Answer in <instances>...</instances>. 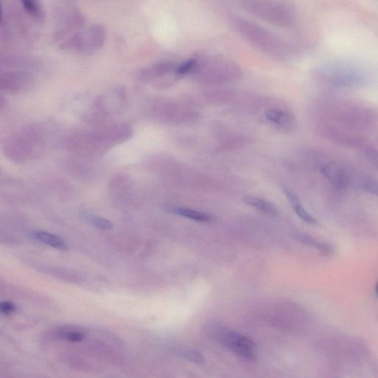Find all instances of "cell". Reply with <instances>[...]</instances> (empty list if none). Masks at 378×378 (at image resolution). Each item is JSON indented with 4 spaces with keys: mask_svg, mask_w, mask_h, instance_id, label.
I'll list each match as a JSON object with an SVG mask.
<instances>
[{
    "mask_svg": "<svg viewBox=\"0 0 378 378\" xmlns=\"http://www.w3.org/2000/svg\"><path fill=\"white\" fill-rule=\"evenodd\" d=\"M234 30L255 48L276 57H286L294 48L288 40L258 23L235 15L231 18Z\"/></svg>",
    "mask_w": 378,
    "mask_h": 378,
    "instance_id": "obj_1",
    "label": "cell"
},
{
    "mask_svg": "<svg viewBox=\"0 0 378 378\" xmlns=\"http://www.w3.org/2000/svg\"><path fill=\"white\" fill-rule=\"evenodd\" d=\"M33 237L49 247L59 251L69 248L66 241L59 236L45 231H36L33 233Z\"/></svg>",
    "mask_w": 378,
    "mask_h": 378,
    "instance_id": "obj_12",
    "label": "cell"
},
{
    "mask_svg": "<svg viewBox=\"0 0 378 378\" xmlns=\"http://www.w3.org/2000/svg\"><path fill=\"white\" fill-rule=\"evenodd\" d=\"M2 20V6L1 2H0V22H1Z\"/></svg>",
    "mask_w": 378,
    "mask_h": 378,
    "instance_id": "obj_23",
    "label": "cell"
},
{
    "mask_svg": "<svg viewBox=\"0 0 378 378\" xmlns=\"http://www.w3.org/2000/svg\"><path fill=\"white\" fill-rule=\"evenodd\" d=\"M197 63V58L189 59L178 65L176 66V70H175V73H176V74L178 76H185L190 74L196 71Z\"/></svg>",
    "mask_w": 378,
    "mask_h": 378,
    "instance_id": "obj_17",
    "label": "cell"
},
{
    "mask_svg": "<svg viewBox=\"0 0 378 378\" xmlns=\"http://www.w3.org/2000/svg\"><path fill=\"white\" fill-rule=\"evenodd\" d=\"M293 237L295 239V240L299 241L304 245L315 247L320 252L322 251L323 246H325V245H323L325 243L319 242L313 237L304 233L295 232L293 234Z\"/></svg>",
    "mask_w": 378,
    "mask_h": 378,
    "instance_id": "obj_16",
    "label": "cell"
},
{
    "mask_svg": "<svg viewBox=\"0 0 378 378\" xmlns=\"http://www.w3.org/2000/svg\"><path fill=\"white\" fill-rule=\"evenodd\" d=\"M87 220L94 227H97L102 230H111L113 227V223L99 216L89 214L86 216Z\"/></svg>",
    "mask_w": 378,
    "mask_h": 378,
    "instance_id": "obj_18",
    "label": "cell"
},
{
    "mask_svg": "<svg viewBox=\"0 0 378 378\" xmlns=\"http://www.w3.org/2000/svg\"><path fill=\"white\" fill-rule=\"evenodd\" d=\"M179 354L185 358L195 363H200L205 361L204 358L196 351L183 349L180 351Z\"/></svg>",
    "mask_w": 378,
    "mask_h": 378,
    "instance_id": "obj_19",
    "label": "cell"
},
{
    "mask_svg": "<svg viewBox=\"0 0 378 378\" xmlns=\"http://www.w3.org/2000/svg\"><path fill=\"white\" fill-rule=\"evenodd\" d=\"M270 123L281 129L290 130L295 125V119L289 113L276 109H270L265 113Z\"/></svg>",
    "mask_w": 378,
    "mask_h": 378,
    "instance_id": "obj_10",
    "label": "cell"
},
{
    "mask_svg": "<svg viewBox=\"0 0 378 378\" xmlns=\"http://www.w3.org/2000/svg\"><path fill=\"white\" fill-rule=\"evenodd\" d=\"M53 335L57 340L71 343L80 342L85 339L83 331L72 327L59 328L54 331Z\"/></svg>",
    "mask_w": 378,
    "mask_h": 378,
    "instance_id": "obj_13",
    "label": "cell"
},
{
    "mask_svg": "<svg viewBox=\"0 0 378 378\" xmlns=\"http://www.w3.org/2000/svg\"><path fill=\"white\" fill-rule=\"evenodd\" d=\"M220 341L237 355L248 360L256 357V345L248 337L232 331L223 330L218 335Z\"/></svg>",
    "mask_w": 378,
    "mask_h": 378,
    "instance_id": "obj_6",
    "label": "cell"
},
{
    "mask_svg": "<svg viewBox=\"0 0 378 378\" xmlns=\"http://www.w3.org/2000/svg\"><path fill=\"white\" fill-rule=\"evenodd\" d=\"M316 74L328 83L341 85H358L367 78V71L362 65L346 59L323 64L317 69Z\"/></svg>",
    "mask_w": 378,
    "mask_h": 378,
    "instance_id": "obj_4",
    "label": "cell"
},
{
    "mask_svg": "<svg viewBox=\"0 0 378 378\" xmlns=\"http://www.w3.org/2000/svg\"><path fill=\"white\" fill-rule=\"evenodd\" d=\"M252 16L279 27H290L296 20L293 6L285 0H237Z\"/></svg>",
    "mask_w": 378,
    "mask_h": 378,
    "instance_id": "obj_2",
    "label": "cell"
},
{
    "mask_svg": "<svg viewBox=\"0 0 378 378\" xmlns=\"http://www.w3.org/2000/svg\"><path fill=\"white\" fill-rule=\"evenodd\" d=\"M17 307L15 303L9 301L0 302V314L10 316L16 312Z\"/></svg>",
    "mask_w": 378,
    "mask_h": 378,
    "instance_id": "obj_20",
    "label": "cell"
},
{
    "mask_svg": "<svg viewBox=\"0 0 378 378\" xmlns=\"http://www.w3.org/2000/svg\"><path fill=\"white\" fill-rule=\"evenodd\" d=\"M32 79L24 74L15 72L0 73V90L18 92L29 89Z\"/></svg>",
    "mask_w": 378,
    "mask_h": 378,
    "instance_id": "obj_7",
    "label": "cell"
},
{
    "mask_svg": "<svg viewBox=\"0 0 378 378\" xmlns=\"http://www.w3.org/2000/svg\"><path fill=\"white\" fill-rule=\"evenodd\" d=\"M361 187L366 192L371 194H377V184L372 180H364L361 184Z\"/></svg>",
    "mask_w": 378,
    "mask_h": 378,
    "instance_id": "obj_21",
    "label": "cell"
},
{
    "mask_svg": "<svg viewBox=\"0 0 378 378\" xmlns=\"http://www.w3.org/2000/svg\"><path fill=\"white\" fill-rule=\"evenodd\" d=\"M321 174L334 187L344 189L347 187L349 179L344 170L334 164H327L321 168Z\"/></svg>",
    "mask_w": 378,
    "mask_h": 378,
    "instance_id": "obj_8",
    "label": "cell"
},
{
    "mask_svg": "<svg viewBox=\"0 0 378 378\" xmlns=\"http://www.w3.org/2000/svg\"><path fill=\"white\" fill-rule=\"evenodd\" d=\"M245 204L262 213L270 216V217H277L279 210L272 202L254 196H246L244 197Z\"/></svg>",
    "mask_w": 378,
    "mask_h": 378,
    "instance_id": "obj_11",
    "label": "cell"
},
{
    "mask_svg": "<svg viewBox=\"0 0 378 378\" xmlns=\"http://www.w3.org/2000/svg\"><path fill=\"white\" fill-rule=\"evenodd\" d=\"M283 192L286 195L290 204L300 219L309 225H314L317 224L316 218L304 209L299 197L291 189L288 188H283Z\"/></svg>",
    "mask_w": 378,
    "mask_h": 378,
    "instance_id": "obj_9",
    "label": "cell"
},
{
    "mask_svg": "<svg viewBox=\"0 0 378 378\" xmlns=\"http://www.w3.org/2000/svg\"><path fill=\"white\" fill-rule=\"evenodd\" d=\"M170 211L182 216L183 218L194 220L202 223H209L212 220L211 216L204 212L186 209V208H173Z\"/></svg>",
    "mask_w": 378,
    "mask_h": 378,
    "instance_id": "obj_14",
    "label": "cell"
},
{
    "mask_svg": "<svg viewBox=\"0 0 378 378\" xmlns=\"http://www.w3.org/2000/svg\"><path fill=\"white\" fill-rule=\"evenodd\" d=\"M43 133L37 127H24L10 134L3 145L4 153L13 163L23 164L34 158L44 146Z\"/></svg>",
    "mask_w": 378,
    "mask_h": 378,
    "instance_id": "obj_3",
    "label": "cell"
},
{
    "mask_svg": "<svg viewBox=\"0 0 378 378\" xmlns=\"http://www.w3.org/2000/svg\"><path fill=\"white\" fill-rule=\"evenodd\" d=\"M6 106V101L2 94H0V112L4 111Z\"/></svg>",
    "mask_w": 378,
    "mask_h": 378,
    "instance_id": "obj_22",
    "label": "cell"
},
{
    "mask_svg": "<svg viewBox=\"0 0 378 378\" xmlns=\"http://www.w3.org/2000/svg\"><path fill=\"white\" fill-rule=\"evenodd\" d=\"M22 6L29 16L36 20H41L43 10L38 0H20Z\"/></svg>",
    "mask_w": 378,
    "mask_h": 378,
    "instance_id": "obj_15",
    "label": "cell"
},
{
    "mask_svg": "<svg viewBox=\"0 0 378 378\" xmlns=\"http://www.w3.org/2000/svg\"><path fill=\"white\" fill-rule=\"evenodd\" d=\"M106 36V27L101 23L94 24L74 34L64 43L63 47L78 53H94L103 48Z\"/></svg>",
    "mask_w": 378,
    "mask_h": 378,
    "instance_id": "obj_5",
    "label": "cell"
}]
</instances>
